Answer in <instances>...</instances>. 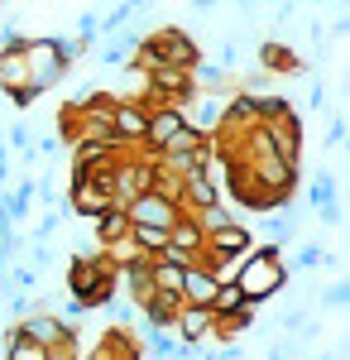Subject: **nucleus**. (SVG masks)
I'll list each match as a JSON object with an SVG mask.
<instances>
[{
    "instance_id": "f257e3e1",
    "label": "nucleus",
    "mask_w": 350,
    "mask_h": 360,
    "mask_svg": "<svg viewBox=\"0 0 350 360\" xmlns=\"http://www.w3.org/2000/svg\"><path fill=\"white\" fill-rule=\"evenodd\" d=\"M283 245L288 240H269V245H254L245 250V259L235 264V283H240V293L249 303H273L278 298V288L288 283V264H283Z\"/></svg>"
},
{
    "instance_id": "f03ea898",
    "label": "nucleus",
    "mask_w": 350,
    "mask_h": 360,
    "mask_svg": "<svg viewBox=\"0 0 350 360\" xmlns=\"http://www.w3.org/2000/svg\"><path fill=\"white\" fill-rule=\"evenodd\" d=\"M25 63H29V86H34L39 96L53 91V86H63V77H67V63L53 53V39H48V34L25 39Z\"/></svg>"
},
{
    "instance_id": "7ed1b4c3",
    "label": "nucleus",
    "mask_w": 350,
    "mask_h": 360,
    "mask_svg": "<svg viewBox=\"0 0 350 360\" xmlns=\"http://www.w3.org/2000/svg\"><path fill=\"white\" fill-rule=\"evenodd\" d=\"M259 130H264V139L273 144V154L278 159H288V164H297L302 159V111H288L283 115H269V120H259Z\"/></svg>"
},
{
    "instance_id": "20e7f679",
    "label": "nucleus",
    "mask_w": 350,
    "mask_h": 360,
    "mask_svg": "<svg viewBox=\"0 0 350 360\" xmlns=\"http://www.w3.org/2000/svg\"><path fill=\"white\" fill-rule=\"evenodd\" d=\"M149 44H154L159 63H173V68H192V63H202V44H197V34H188V29H178V25L154 29Z\"/></svg>"
},
{
    "instance_id": "39448f33",
    "label": "nucleus",
    "mask_w": 350,
    "mask_h": 360,
    "mask_svg": "<svg viewBox=\"0 0 350 360\" xmlns=\"http://www.w3.org/2000/svg\"><path fill=\"white\" fill-rule=\"evenodd\" d=\"M125 217H130V226H173L178 217H183V207L168 202L163 193H154V188H144L139 197L125 202Z\"/></svg>"
},
{
    "instance_id": "423d86ee",
    "label": "nucleus",
    "mask_w": 350,
    "mask_h": 360,
    "mask_svg": "<svg viewBox=\"0 0 350 360\" xmlns=\"http://www.w3.org/2000/svg\"><path fill=\"white\" fill-rule=\"evenodd\" d=\"M212 327H216V312L207 303H183V307H178V317H173V336H178V346H192V351L212 336Z\"/></svg>"
},
{
    "instance_id": "0eeeda50",
    "label": "nucleus",
    "mask_w": 350,
    "mask_h": 360,
    "mask_svg": "<svg viewBox=\"0 0 350 360\" xmlns=\"http://www.w3.org/2000/svg\"><path fill=\"white\" fill-rule=\"evenodd\" d=\"M254 63L264 68V72H278V77H297V72H312L302 58L288 49V44H278V39H254Z\"/></svg>"
},
{
    "instance_id": "6e6552de",
    "label": "nucleus",
    "mask_w": 350,
    "mask_h": 360,
    "mask_svg": "<svg viewBox=\"0 0 350 360\" xmlns=\"http://www.w3.org/2000/svg\"><path fill=\"white\" fill-rule=\"evenodd\" d=\"M15 327H20L29 341H39V346H53V341H63V336H77V327H67L58 312H25Z\"/></svg>"
},
{
    "instance_id": "1a4fd4ad",
    "label": "nucleus",
    "mask_w": 350,
    "mask_h": 360,
    "mask_svg": "<svg viewBox=\"0 0 350 360\" xmlns=\"http://www.w3.org/2000/svg\"><path fill=\"white\" fill-rule=\"evenodd\" d=\"M86 360H144V346L130 336V327H110V332L91 346Z\"/></svg>"
},
{
    "instance_id": "9d476101",
    "label": "nucleus",
    "mask_w": 350,
    "mask_h": 360,
    "mask_svg": "<svg viewBox=\"0 0 350 360\" xmlns=\"http://www.w3.org/2000/svg\"><path fill=\"white\" fill-rule=\"evenodd\" d=\"M221 111H226V96H216V91H197V101H192V111H188V125H192V130H202V135H216Z\"/></svg>"
},
{
    "instance_id": "9b49d317",
    "label": "nucleus",
    "mask_w": 350,
    "mask_h": 360,
    "mask_svg": "<svg viewBox=\"0 0 350 360\" xmlns=\"http://www.w3.org/2000/svg\"><path fill=\"white\" fill-rule=\"evenodd\" d=\"M216 283H221V278H216L212 269L197 259V264H188V269H183V293H178V298H183V303H212Z\"/></svg>"
},
{
    "instance_id": "f8f14e48",
    "label": "nucleus",
    "mask_w": 350,
    "mask_h": 360,
    "mask_svg": "<svg viewBox=\"0 0 350 360\" xmlns=\"http://www.w3.org/2000/svg\"><path fill=\"white\" fill-rule=\"evenodd\" d=\"M192 86L197 91H216V96H231L235 72H226L221 63H192Z\"/></svg>"
},
{
    "instance_id": "ddd939ff",
    "label": "nucleus",
    "mask_w": 350,
    "mask_h": 360,
    "mask_svg": "<svg viewBox=\"0 0 350 360\" xmlns=\"http://www.w3.org/2000/svg\"><path fill=\"white\" fill-rule=\"evenodd\" d=\"M178 307H183V298H173V293H154L149 303L139 307V322H135V327H173Z\"/></svg>"
},
{
    "instance_id": "4468645a",
    "label": "nucleus",
    "mask_w": 350,
    "mask_h": 360,
    "mask_svg": "<svg viewBox=\"0 0 350 360\" xmlns=\"http://www.w3.org/2000/svg\"><path fill=\"white\" fill-rule=\"evenodd\" d=\"M130 231V217H125V207H106L101 217H91V236L101 240V245H110V240H120Z\"/></svg>"
},
{
    "instance_id": "2eb2a0df",
    "label": "nucleus",
    "mask_w": 350,
    "mask_h": 360,
    "mask_svg": "<svg viewBox=\"0 0 350 360\" xmlns=\"http://www.w3.org/2000/svg\"><path fill=\"white\" fill-rule=\"evenodd\" d=\"M149 278H154V293H183V264H173V259H159L154 255V264H149Z\"/></svg>"
},
{
    "instance_id": "dca6fc26",
    "label": "nucleus",
    "mask_w": 350,
    "mask_h": 360,
    "mask_svg": "<svg viewBox=\"0 0 350 360\" xmlns=\"http://www.w3.org/2000/svg\"><path fill=\"white\" fill-rule=\"evenodd\" d=\"M48 39H53V53L63 58V63H67V72H72V68H77L82 58L91 53V44H86L82 34H48Z\"/></svg>"
},
{
    "instance_id": "f3484780",
    "label": "nucleus",
    "mask_w": 350,
    "mask_h": 360,
    "mask_svg": "<svg viewBox=\"0 0 350 360\" xmlns=\"http://www.w3.org/2000/svg\"><path fill=\"white\" fill-rule=\"evenodd\" d=\"M130 240H135L144 255H159L168 245V226H130Z\"/></svg>"
},
{
    "instance_id": "a211bd4d",
    "label": "nucleus",
    "mask_w": 350,
    "mask_h": 360,
    "mask_svg": "<svg viewBox=\"0 0 350 360\" xmlns=\"http://www.w3.org/2000/svg\"><path fill=\"white\" fill-rule=\"evenodd\" d=\"M101 312H110V317H115V327H135V322H139V307L130 303L125 293H115V298H106V307H101Z\"/></svg>"
},
{
    "instance_id": "6ab92c4d",
    "label": "nucleus",
    "mask_w": 350,
    "mask_h": 360,
    "mask_svg": "<svg viewBox=\"0 0 350 360\" xmlns=\"http://www.w3.org/2000/svg\"><path fill=\"white\" fill-rule=\"evenodd\" d=\"M212 63H221L226 72H235V63H240V49H235V34H221L212 44Z\"/></svg>"
},
{
    "instance_id": "aec40b11",
    "label": "nucleus",
    "mask_w": 350,
    "mask_h": 360,
    "mask_svg": "<svg viewBox=\"0 0 350 360\" xmlns=\"http://www.w3.org/2000/svg\"><path fill=\"white\" fill-rule=\"evenodd\" d=\"M5 149H15V154H25L29 144H34V130H29V120H15V125H5Z\"/></svg>"
},
{
    "instance_id": "412c9836",
    "label": "nucleus",
    "mask_w": 350,
    "mask_h": 360,
    "mask_svg": "<svg viewBox=\"0 0 350 360\" xmlns=\"http://www.w3.org/2000/svg\"><path fill=\"white\" fill-rule=\"evenodd\" d=\"M307 202H312V207H326V202H336V178H331V173H317V183L307 188Z\"/></svg>"
},
{
    "instance_id": "4be33fe9",
    "label": "nucleus",
    "mask_w": 350,
    "mask_h": 360,
    "mask_svg": "<svg viewBox=\"0 0 350 360\" xmlns=\"http://www.w3.org/2000/svg\"><path fill=\"white\" fill-rule=\"evenodd\" d=\"M58 226H63V217H58V212H44V217L34 221V231H29V240H53Z\"/></svg>"
},
{
    "instance_id": "5701e85b",
    "label": "nucleus",
    "mask_w": 350,
    "mask_h": 360,
    "mask_svg": "<svg viewBox=\"0 0 350 360\" xmlns=\"http://www.w3.org/2000/svg\"><path fill=\"white\" fill-rule=\"evenodd\" d=\"M44 360H77V336H63L53 346H44Z\"/></svg>"
},
{
    "instance_id": "b1692460",
    "label": "nucleus",
    "mask_w": 350,
    "mask_h": 360,
    "mask_svg": "<svg viewBox=\"0 0 350 360\" xmlns=\"http://www.w3.org/2000/svg\"><path fill=\"white\" fill-rule=\"evenodd\" d=\"M326 149H346V111L331 120V130H326Z\"/></svg>"
},
{
    "instance_id": "393cba45",
    "label": "nucleus",
    "mask_w": 350,
    "mask_h": 360,
    "mask_svg": "<svg viewBox=\"0 0 350 360\" xmlns=\"http://www.w3.org/2000/svg\"><path fill=\"white\" fill-rule=\"evenodd\" d=\"M346 298H350L346 278H341V283H331V288H326V293H322V303H326V307H341V312H346Z\"/></svg>"
},
{
    "instance_id": "a878e982",
    "label": "nucleus",
    "mask_w": 350,
    "mask_h": 360,
    "mask_svg": "<svg viewBox=\"0 0 350 360\" xmlns=\"http://www.w3.org/2000/svg\"><path fill=\"white\" fill-rule=\"evenodd\" d=\"M317 217H322L326 226H341V221H346V212H341V202H326V207H317Z\"/></svg>"
},
{
    "instance_id": "bb28decb",
    "label": "nucleus",
    "mask_w": 350,
    "mask_h": 360,
    "mask_svg": "<svg viewBox=\"0 0 350 360\" xmlns=\"http://www.w3.org/2000/svg\"><path fill=\"white\" fill-rule=\"evenodd\" d=\"M235 5H240L245 15H254V10H259V0H235Z\"/></svg>"
},
{
    "instance_id": "cd10ccee",
    "label": "nucleus",
    "mask_w": 350,
    "mask_h": 360,
    "mask_svg": "<svg viewBox=\"0 0 350 360\" xmlns=\"http://www.w3.org/2000/svg\"><path fill=\"white\" fill-rule=\"evenodd\" d=\"M0 356H5V327H0Z\"/></svg>"
},
{
    "instance_id": "c85d7f7f",
    "label": "nucleus",
    "mask_w": 350,
    "mask_h": 360,
    "mask_svg": "<svg viewBox=\"0 0 350 360\" xmlns=\"http://www.w3.org/2000/svg\"><path fill=\"white\" fill-rule=\"evenodd\" d=\"M0 5H5V0H0Z\"/></svg>"
}]
</instances>
